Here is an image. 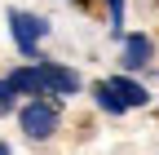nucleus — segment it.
I'll list each match as a JSON object with an SVG mask.
<instances>
[{
	"label": "nucleus",
	"instance_id": "6",
	"mask_svg": "<svg viewBox=\"0 0 159 155\" xmlns=\"http://www.w3.org/2000/svg\"><path fill=\"white\" fill-rule=\"evenodd\" d=\"M106 84L115 89V98L124 102V106H146V102H150V89H146V84H137L133 75H111Z\"/></svg>",
	"mask_w": 159,
	"mask_h": 155
},
{
	"label": "nucleus",
	"instance_id": "9",
	"mask_svg": "<svg viewBox=\"0 0 159 155\" xmlns=\"http://www.w3.org/2000/svg\"><path fill=\"white\" fill-rule=\"evenodd\" d=\"M13 102H18V93H13V89H9L5 80H0V115H5V111H9Z\"/></svg>",
	"mask_w": 159,
	"mask_h": 155
},
{
	"label": "nucleus",
	"instance_id": "2",
	"mask_svg": "<svg viewBox=\"0 0 159 155\" xmlns=\"http://www.w3.org/2000/svg\"><path fill=\"white\" fill-rule=\"evenodd\" d=\"M35 71H40V80H44V93L49 98H75L80 89H84V80H80V71L62 67V62H49V58H35Z\"/></svg>",
	"mask_w": 159,
	"mask_h": 155
},
{
	"label": "nucleus",
	"instance_id": "4",
	"mask_svg": "<svg viewBox=\"0 0 159 155\" xmlns=\"http://www.w3.org/2000/svg\"><path fill=\"white\" fill-rule=\"evenodd\" d=\"M150 58H155V40L146 31H133V35L119 40V62H124V71H146Z\"/></svg>",
	"mask_w": 159,
	"mask_h": 155
},
{
	"label": "nucleus",
	"instance_id": "8",
	"mask_svg": "<svg viewBox=\"0 0 159 155\" xmlns=\"http://www.w3.org/2000/svg\"><path fill=\"white\" fill-rule=\"evenodd\" d=\"M106 9H111V35L124 40V0H106Z\"/></svg>",
	"mask_w": 159,
	"mask_h": 155
},
{
	"label": "nucleus",
	"instance_id": "5",
	"mask_svg": "<svg viewBox=\"0 0 159 155\" xmlns=\"http://www.w3.org/2000/svg\"><path fill=\"white\" fill-rule=\"evenodd\" d=\"M5 84L18 93V98H44V80H40V71H35V62H27V67H13L9 75H5Z\"/></svg>",
	"mask_w": 159,
	"mask_h": 155
},
{
	"label": "nucleus",
	"instance_id": "3",
	"mask_svg": "<svg viewBox=\"0 0 159 155\" xmlns=\"http://www.w3.org/2000/svg\"><path fill=\"white\" fill-rule=\"evenodd\" d=\"M9 31H13V45L22 49V58H35V45L49 35V22L35 13H22V9H9Z\"/></svg>",
	"mask_w": 159,
	"mask_h": 155
},
{
	"label": "nucleus",
	"instance_id": "10",
	"mask_svg": "<svg viewBox=\"0 0 159 155\" xmlns=\"http://www.w3.org/2000/svg\"><path fill=\"white\" fill-rule=\"evenodd\" d=\"M0 155H13V146H9V142H5V138H0Z\"/></svg>",
	"mask_w": 159,
	"mask_h": 155
},
{
	"label": "nucleus",
	"instance_id": "7",
	"mask_svg": "<svg viewBox=\"0 0 159 155\" xmlns=\"http://www.w3.org/2000/svg\"><path fill=\"white\" fill-rule=\"evenodd\" d=\"M93 102H97V106H102L106 115H124V111H128L124 102H119V98H115V89H111L106 80H102V84H93Z\"/></svg>",
	"mask_w": 159,
	"mask_h": 155
},
{
	"label": "nucleus",
	"instance_id": "1",
	"mask_svg": "<svg viewBox=\"0 0 159 155\" xmlns=\"http://www.w3.org/2000/svg\"><path fill=\"white\" fill-rule=\"evenodd\" d=\"M18 124H22V133L31 142H49L57 133V124H62V106H57V98H31L18 111Z\"/></svg>",
	"mask_w": 159,
	"mask_h": 155
}]
</instances>
